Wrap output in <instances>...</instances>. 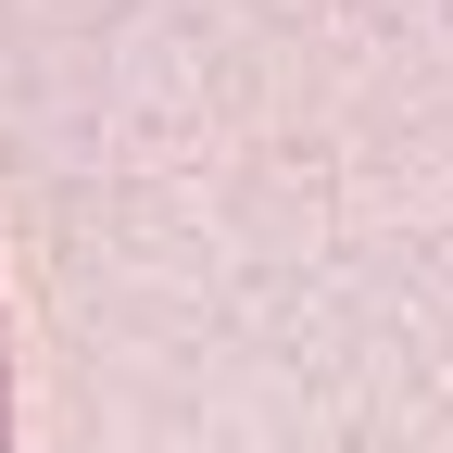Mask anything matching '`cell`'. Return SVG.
<instances>
[{"label":"cell","mask_w":453,"mask_h":453,"mask_svg":"<svg viewBox=\"0 0 453 453\" xmlns=\"http://www.w3.org/2000/svg\"><path fill=\"white\" fill-rule=\"evenodd\" d=\"M0 453H13V378H0Z\"/></svg>","instance_id":"1"}]
</instances>
